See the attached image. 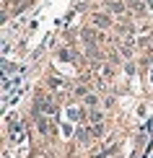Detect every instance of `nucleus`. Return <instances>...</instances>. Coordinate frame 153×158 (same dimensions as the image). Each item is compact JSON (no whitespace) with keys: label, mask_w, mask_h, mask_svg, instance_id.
<instances>
[{"label":"nucleus","mask_w":153,"mask_h":158,"mask_svg":"<svg viewBox=\"0 0 153 158\" xmlns=\"http://www.w3.org/2000/svg\"><path fill=\"white\" fill-rule=\"evenodd\" d=\"M11 137H13L16 143H23V127H21V122L13 119V124H11Z\"/></svg>","instance_id":"1"}]
</instances>
